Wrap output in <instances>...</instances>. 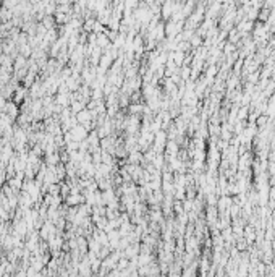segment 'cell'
<instances>
[{
    "instance_id": "6da1fadb",
    "label": "cell",
    "mask_w": 275,
    "mask_h": 277,
    "mask_svg": "<svg viewBox=\"0 0 275 277\" xmlns=\"http://www.w3.org/2000/svg\"><path fill=\"white\" fill-rule=\"evenodd\" d=\"M76 118L80 120L83 125H84V123H87V120H89V114H87V112H80V114H78V117H76Z\"/></svg>"
}]
</instances>
